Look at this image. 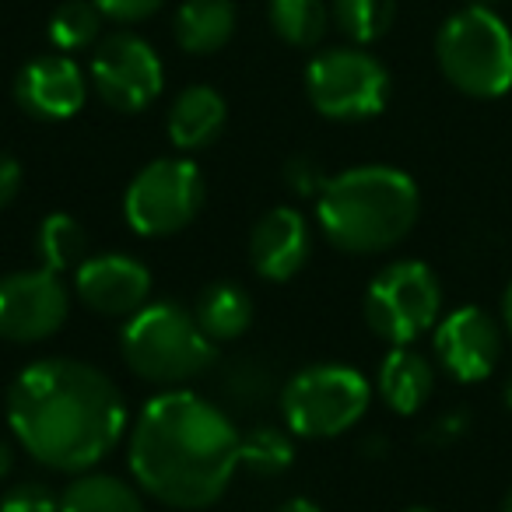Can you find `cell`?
<instances>
[{"label": "cell", "mask_w": 512, "mask_h": 512, "mask_svg": "<svg viewBox=\"0 0 512 512\" xmlns=\"http://www.w3.org/2000/svg\"><path fill=\"white\" fill-rule=\"evenodd\" d=\"M397 0H334V22L355 46H369L390 32Z\"/></svg>", "instance_id": "d4e9b609"}, {"label": "cell", "mask_w": 512, "mask_h": 512, "mask_svg": "<svg viewBox=\"0 0 512 512\" xmlns=\"http://www.w3.org/2000/svg\"><path fill=\"white\" fill-rule=\"evenodd\" d=\"M313 253L309 221L295 207H271L249 235V260L264 281H292Z\"/></svg>", "instance_id": "9a60e30c"}, {"label": "cell", "mask_w": 512, "mask_h": 512, "mask_svg": "<svg viewBox=\"0 0 512 512\" xmlns=\"http://www.w3.org/2000/svg\"><path fill=\"white\" fill-rule=\"evenodd\" d=\"M18 190H22V165L15 155L0 151V211L18 197Z\"/></svg>", "instance_id": "4dcf8cb0"}, {"label": "cell", "mask_w": 512, "mask_h": 512, "mask_svg": "<svg viewBox=\"0 0 512 512\" xmlns=\"http://www.w3.org/2000/svg\"><path fill=\"white\" fill-rule=\"evenodd\" d=\"M404 512H435V509H425V505H411V509H404Z\"/></svg>", "instance_id": "f35d334b"}, {"label": "cell", "mask_w": 512, "mask_h": 512, "mask_svg": "<svg viewBox=\"0 0 512 512\" xmlns=\"http://www.w3.org/2000/svg\"><path fill=\"white\" fill-rule=\"evenodd\" d=\"M502 400H505V407L512 411V372L505 376V383H502Z\"/></svg>", "instance_id": "d590c367"}, {"label": "cell", "mask_w": 512, "mask_h": 512, "mask_svg": "<svg viewBox=\"0 0 512 512\" xmlns=\"http://www.w3.org/2000/svg\"><path fill=\"white\" fill-rule=\"evenodd\" d=\"M218 393L228 400L232 407H264L274 400L278 383H274V372L267 369V362L260 358H232L218 369Z\"/></svg>", "instance_id": "603a6c76"}, {"label": "cell", "mask_w": 512, "mask_h": 512, "mask_svg": "<svg viewBox=\"0 0 512 512\" xmlns=\"http://www.w3.org/2000/svg\"><path fill=\"white\" fill-rule=\"evenodd\" d=\"M376 390L393 414L407 418V414H418L428 404L435 390V369L421 351H414L411 344H400L379 365Z\"/></svg>", "instance_id": "e0dca14e"}, {"label": "cell", "mask_w": 512, "mask_h": 512, "mask_svg": "<svg viewBox=\"0 0 512 512\" xmlns=\"http://www.w3.org/2000/svg\"><path fill=\"white\" fill-rule=\"evenodd\" d=\"M123 362L144 383L179 390L218 365V344L179 302H148L120 334Z\"/></svg>", "instance_id": "277c9868"}, {"label": "cell", "mask_w": 512, "mask_h": 512, "mask_svg": "<svg viewBox=\"0 0 512 512\" xmlns=\"http://www.w3.org/2000/svg\"><path fill=\"white\" fill-rule=\"evenodd\" d=\"M502 512H512V491L505 495V502H502Z\"/></svg>", "instance_id": "74e56055"}, {"label": "cell", "mask_w": 512, "mask_h": 512, "mask_svg": "<svg viewBox=\"0 0 512 512\" xmlns=\"http://www.w3.org/2000/svg\"><path fill=\"white\" fill-rule=\"evenodd\" d=\"M15 99L36 120H67L88 99V78L67 53H46L18 71Z\"/></svg>", "instance_id": "5bb4252c"}, {"label": "cell", "mask_w": 512, "mask_h": 512, "mask_svg": "<svg viewBox=\"0 0 512 512\" xmlns=\"http://www.w3.org/2000/svg\"><path fill=\"white\" fill-rule=\"evenodd\" d=\"M11 467H15V449H11V442L0 439V481L11 474Z\"/></svg>", "instance_id": "836d02e7"}, {"label": "cell", "mask_w": 512, "mask_h": 512, "mask_svg": "<svg viewBox=\"0 0 512 512\" xmlns=\"http://www.w3.org/2000/svg\"><path fill=\"white\" fill-rule=\"evenodd\" d=\"M502 327H505V334H509V341H512V281H509V288H505V295H502Z\"/></svg>", "instance_id": "e575fe53"}, {"label": "cell", "mask_w": 512, "mask_h": 512, "mask_svg": "<svg viewBox=\"0 0 512 512\" xmlns=\"http://www.w3.org/2000/svg\"><path fill=\"white\" fill-rule=\"evenodd\" d=\"M274 512H323L316 502H309V498H288L285 505H278Z\"/></svg>", "instance_id": "1f68e13d"}, {"label": "cell", "mask_w": 512, "mask_h": 512, "mask_svg": "<svg viewBox=\"0 0 512 512\" xmlns=\"http://www.w3.org/2000/svg\"><path fill=\"white\" fill-rule=\"evenodd\" d=\"M372 386L358 369L341 362H320L295 372L278 393L285 428L302 439H334L365 418Z\"/></svg>", "instance_id": "8992f818"}, {"label": "cell", "mask_w": 512, "mask_h": 512, "mask_svg": "<svg viewBox=\"0 0 512 512\" xmlns=\"http://www.w3.org/2000/svg\"><path fill=\"white\" fill-rule=\"evenodd\" d=\"M92 88L116 113H144L162 95L165 71L155 46L134 32H113L92 53Z\"/></svg>", "instance_id": "30bf717a"}, {"label": "cell", "mask_w": 512, "mask_h": 512, "mask_svg": "<svg viewBox=\"0 0 512 512\" xmlns=\"http://www.w3.org/2000/svg\"><path fill=\"white\" fill-rule=\"evenodd\" d=\"M74 292L106 320H130L151 299V271L127 253L88 256L74 271Z\"/></svg>", "instance_id": "4fadbf2b"}, {"label": "cell", "mask_w": 512, "mask_h": 512, "mask_svg": "<svg viewBox=\"0 0 512 512\" xmlns=\"http://www.w3.org/2000/svg\"><path fill=\"white\" fill-rule=\"evenodd\" d=\"M442 288L439 278L421 260H397L372 278L365 292V323L379 341L414 344L439 323Z\"/></svg>", "instance_id": "52a82bcc"}, {"label": "cell", "mask_w": 512, "mask_h": 512, "mask_svg": "<svg viewBox=\"0 0 512 512\" xmlns=\"http://www.w3.org/2000/svg\"><path fill=\"white\" fill-rule=\"evenodd\" d=\"M165 0H95V8L102 11L106 18H113V22H144V18H151L158 8H162Z\"/></svg>", "instance_id": "f1b7e54d"}, {"label": "cell", "mask_w": 512, "mask_h": 512, "mask_svg": "<svg viewBox=\"0 0 512 512\" xmlns=\"http://www.w3.org/2000/svg\"><path fill=\"white\" fill-rule=\"evenodd\" d=\"M439 71L470 99H498L512 88V32L495 8H463L435 36Z\"/></svg>", "instance_id": "5b68a950"}, {"label": "cell", "mask_w": 512, "mask_h": 512, "mask_svg": "<svg viewBox=\"0 0 512 512\" xmlns=\"http://www.w3.org/2000/svg\"><path fill=\"white\" fill-rule=\"evenodd\" d=\"M193 316H197L200 330L211 337L214 344H228L239 341L242 334L253 323V299L242 285H232V281H214L200 292L197 306H193Z\"/></svg>", "instance_id": "d6986e66"}, {"label": "cell", "mask_w": 512, "mask_h": 512, "mask_svg": "<svg viewBox=\"0 0 512 512\" xmlns=\"http://www.w3.org/2000/svg\"><path fill=\"white\" fill-rule=\"evenodd\" d=\"M271 29L295 50H313L330 29L327 0H271L267 4Z\"/></svg>", "instance_id": "44dd1931"}, {"label": "cell", "mask_w": 512, "mask_h": 512, "mask_svg": "<svg viewBox=\"0 0 512 512\" xmlns=\"http://www.w3.org/2000/svg\"><path fill=\"white\" fill-rule=\"evenodd\" d=\"M102 11L95 0H64L50 18V39L60 53H78L92 46L102 32Z\"/></svg>", "instance_id": "484cf974"}, {"label": "cell", "mask_w": 512, "mask_h": 512, "mask_svg": "<svg viewBox=\"0 0 512 512\" xmlns=\"http://www.w3.org/2000/svg\"><path fill=\"white\" fill-rule=\"evenodd\" d=\"M8 425L36 463L57 474H85L127 432V400L95 365L39 358L8 386Z\"/></svg>", "instance_id": "6da1fadb"}, {"label": "cell", "mask_w": 512, "mask_h": 512, "mask_svg": "<svg viewBox=\"0 0 512 512\" xmlns=\"http://www.w3.org/2000/svg\"><path fill=\"white\" fill-rule=\"evenodd\" d=\"M295 460V442L288 428L274 425H256L253 432L242 435L239 442V467L253 470V474H285Z\"/></svg>", "instance_id": "cb8c5ba5"}, {"label": "cell", "mask_w": 512, "mask_h": 512, "mask_svg": "<svg viewBox=\"0 0 512 512\" xmlns=\"http://www.w3.org/2000/svg\"><path fill=\"white\" fill-rule=\"evenodd\" d=\"M421 193L393 165H355L327 179L316 197V225L330 246L351 256H376L400 246L418 225Z\"/></svg>", "instance_id": "3957f363"}, {"label": "cell", "mask_w": 512, "mask_h": 512, "mask_svg": "<svg viewBox=\"0 0 512 512\" xmlns=\"http://www.w3.org/2000/svg\"><path fill=\"white\" fill-rule=\"evenodd\" d=\"M36 253L46 271H78L88 260V235L81 221L71 218V214H46L36 232Z\"/></svg>", "instance_id": "7402d4cb"}, {"label": "cell", "mask_w": 512, "mask_h": 512, "mask_svg": "<svg viewBox=\"0 0 512 512\" xmlns=\"http://www.w3.org/2000/svg\"><path fill=\"white\" fill-rule=\"evenodd\" d=\"M242 432L190 390H162L130 428V474L169 509H211L239 470Z\"/></svg>", "instance_id": "7a4b0ae2"}, {"label": "cell", "mask_w": 512, "mask_h": 512, "mask_svg": "<svg viewBox=\"0 0 512 512\" xmlns=\"http://www.w3.org/2000/svg\"><path fill=\"white\" fill-rule=\"evenodd\" d=\"M228 120V106L211 85H190L169 106V141L179 151L211 148Z\"/></svg>", "instance_id": "2e32d148"}, {"label": "cell", "mask_w": 512, "mask_h": 512, "mask_svg": "<svg viewBox=\"0 0 512 512\" xmlns=\"http://www.w3.org/2000/svg\"><path fill=\"white\" fill-rule=\"evenodd\" d=\"M60 512H144V498L123 477L85 470L60 491Z\"/></svg>", "instance_id": "ffe728a7"}, {"label": "cell", "mask_w": 512, "mask_h": 512, "mask_svg": "<svg viewBox=\"0 0 512 512\" xmlns=\"http://www.w3.org/2000/svg\"><path fill=\"white\" fill-rule=\"evenodd\" d=\"M71 316V292L60 274L36 267L0 278V341L43 344L60 334Z\"/></svg>", "instance_id": "8fae6325"}, {"label": "cell", "mask_w": 512, "mask_h": 512, "mask_svg": "<svg viewBox=\"0 0 512 512\" xmlns=\"http://www.w3.org/2000/svg\"><path fill=\"white\" fill-rule=\"evenodd\" d=\"M285 179H288V186H292V193H299V197H320L323 186H327V176H323L320 162L309 155L292 158V162L285 165Z\"/></svg>", "instance_id": "83f0119b"}, {"label": "cell", "mask_w": 512, "mask_h": 512, "mask_svg": "<svg viewBox=\"0 0 512 512\" xmlns=\"http://www.w3.org/2000/svg\"><path fill=\"white\" fill-rule=\"evenodd\" d=\"M306 95L327 120H369L390 102V71L362 46H337L306 67Z\"/></svg>", "instance_id": "ba28073f"}, {"label": "cell", "mask_w": 512, "mask_h": 512, "mask_svg": "<svg viewBox=\"0 0 512 512\" xmlns=\"http://www.w3.org/2000/svg\"><path fill=\"white\" fill-rule=\"evenodd\" d=\"M0 512H60V498L43 481H22L0 495Z\"/></svg>", "instance_id": "4316f807"}, {"label": "cell", "mask_w": 512, "mask_h": 512, "mask_svg": "<svg viewBox=\"0 0 512 512\" xmlns=\"http://www.w3.org/2000/svg\"><path fill=\"white\" fill-rule=\"evenodd\" d=\"M467 428H470L467 411H449V414H442V418H435L432 425L425 428L421 439H425L428 446H453V442H460L463 435H467Z\"/></svg>", "instance_id": "f546056e"}, {"label": "cell", "mask_w": 512, "mask_h": 512, "mask_svg": "<svg viewBox=\"0 0 512 512\" xmlns=\"http://www.w3.org/2000/svg\"><path fill=\"white\" fill-rule=\"evenodd\" d=\"M467 4H470V8H495L498 0H467Z\"/></svg>", "instance_id": "8d00e7d4"}, {"label": "cell", "mask_w": 512, "mask_h": 512, "mask_svg": "<svg viewBox=\"0 0 512 512\" xmlns=\"http://www.w3.org/2000/svg\"><path fill=\"white\" fill-rule=\"evenodd\" d=\"M235 22H239L235 0H186L176 11L172 36L183 53L207 57V53H218L235 36Z\"/></svg>", "instance_id": "ac0fdd59"}, {"label": "cell", "mask_w": 512, "mask_h": 512, "mask_svg": "<svg viewBox=\"0 0 512 512\" xmlns=\"http://www.w3.org/2000/svg\"><path fill=\"white\" fill-rule=\"evenodd\" d=\"M386 449H390V446H386L383 435H372V439H365V442H362V453L369 456V460H379V456H383Z\"/></svg>", "instance_id": "d6a6232c"}, {"label": "cell", "mask_w": 512, "mask_h": 512, "mask_svg": "<svg viewBox=\"0 0 512 512\" xmlns=\"http://www.w3.org/2000/svg\"><path fill=\"white\" fill-rule=\"evenodd\" d=\"M204 207V179L190 158H155L123 193V218L137 235L162 239L190 225Z\"/></svg>", "instance_id": "9c48e42d"}, {"label": "cell", "mask_w": 512, "mask_h": 512, "mask_svg": "<svg viewBox=\"0 0 512 512\" xmlns=\"http://www.w3.org/2000/svg\"><path fill=\"white\" fill-rule=\"evenodd\" d=\"M435 362L456 383H481L502 358V327L481 306H460L435 323Z\"/></svg>", "instance_id": "7c38bea8"}]
</instances>
